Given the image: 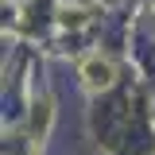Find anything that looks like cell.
I'll return each mask as SVG.
<instances>
[{
    "instance_id": "6da1fadb",
    "label": "cell",
    "mask_w": 155,
    "mask_h": 155,
    "mask_svg": "<svg viewBox=\"0 0 155 155\" xmlns=\"http://www.w3.org/2000/svg\"><path fill=\"white\" fill-rule=\"evenodd\" d=\"M85 81H89V85H109V81H113V66H109V62H89V66H85Z\"/></svg>"
}]
</instances>
